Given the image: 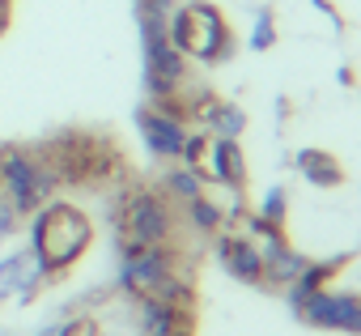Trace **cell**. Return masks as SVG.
I'll return each mask as SVG.
<instances>
[{
    "label": "cell",
    "mask_w": 361,
    "mask_h": 336,
    "mask_svg": "<svg viewBox=\"0 0 361 336\" xmlns=\"http://www.w3.org/2000/svg\"><path fill=\"white\" fill-rule=\"evenodd\" d=\"M293 166L306 175V184H314V188H340V184H344V166H340V157L327 153V149L306 145V149L293 153Z\"/></svg>",
    "instance_id": "9a60e30c"
},
{
    "label": "cell",
    "mask_w": 361,
    "mask_h": 336,
    "mask_svg": "<svg viewBox=\"0 0 361 336\" xmlns=\"http://www.w3.org/2000/svg\"><path fill=\"white\" fill-rule=\"evenodd\" d=\"M56 175L51 166L39 157V149H22V145H5L0 149V196H5L22 217L39 213L51 196H56Z\"/></svg>",
    "instance_id": "277c9868"
},
{
    "label": "cell",
    "mask_w": 361,
    "mask_h": 336,
    "mask_svg": "<svg viewBox=\"0 0 361 336\" xmlns=\"http://www.w3.org/2000/svg\"><path fill=\"white\" fill-rule=\"evenodd\" d=\"M289 306L298 311L302 323H314V328H336V332H357L361 328V298L357 294L314 289V294L289 298Z\"/></svg>",
    "instance_id": "52a82bcc"
},
{
    "label": "cell",
    "mask_w": 361,
    "mask_h": 336,
    "mask_svg": "<svg viewBox=\"0 0 361 336\" xmlns=\"http://www.w3.org/2000/svg\"><path fill=\"white\" fill-rule=\"evenodd\" d=\"M204 175H209L213 184L230 188L234 196H243V192H247V184H251V171H247L243 145H238V140H230V136H213L209 157H204Z\"/></svg>",
    "instance_id": "8fae6325"
},
{
    "label": "cell",
    "mask_w": 361,
    "mask_h": 336,
    "mask_svg": "<svg viewBox=\"0 0 361 336\" xmlns=\"http://www.w3.org/2000/svg\"><path fill=\"white\" fill-rule=\"evenodd\" d=\"M188 222H192L196 234H221L226 230V209L213 205L209 196H196V200H188Z\"/></svg>",
    "instance_id": "ac0fdd59"
},
{
    "label": "cell",
    "mask_w": 361,
    "mask_h": 336,
    "mask_svg": "<svg viewBox=\"0 0 361 336\" xmlns=\"http://www.w3.org/2000/svg\"><path fill=\"white\" fill-rule=\"evenodd\" d=\"M94 243V222L73 200H47L39 213H30V251L43 260L47 277L68 272Z\"/></svg>",
    "instance_id": "6da1fadb"
},
{
    "label": "cell",
    "mask_w": 361,
    "mask_h": 336,
    "mask_svg": "<svg viewBox=\"0 0 361 336\" xmlns=\"http://www.w3.org/2000/svg\"><path fill=\"white\" fill-rule=\"evenodd\" d=\"M166 35H170V43L183 52L188 60H200L209 68L226 64L234 56V47H238L226 13L213 5V0H188V5H174Z\"/></svg>",
    "instance_id": "7a4b0ae2"
},
{
    "label": "cell",
    "mask_w": 361,
    "mask_h": 336,
    "mask_svg": "<svg viewBox=\"0 0 361 336\" xmlns=\"http://www.w3.org/2000/svg\"><path fill=\"white\" fill-rule=\"evenodd\" d=\"M348 264V256H331V260H306V268L298 272V281L293 285H285L289 289V298H302V294H314V289H327V281L340 272Z\"/></svg>",
    "instance_id": "2e32d148"
},
{
    "label": "cell",
    "mask_w": 361,
    "mask_h": 336,
    "mask_svg": "<svg viewBox=\"0 0 361 336\" xmlns=\"http://www.w3.org/2000/svg\"><path fill=\"white\" fill-rule=\"evenodd\" d=\"M149 298H161V302H170V306H183V311H196V285H192V277H183V272H170Z\"/></svg>",
    "instance_id": "d6986e66"
},
{
    "label": "cell",
    "mask_w": 361,
    "mask_h": 336,
    "mask_svg": "<svg viewBox=\"0 0 361 336\" xmlns=\"http://www.w3.org/2000/svg\"><path fill=\"white\" fill-rule=\"evenodd\" d=\"M64 336H98V319H90V315H68Z\"/></svg>",
    "instance_id": "cb8c5ba5"
},
{
    "label": "cell",
    "mask_w": 361,
    "mask_h": 336,
    "mask_svg": "<svg viewBox=\"0 0 361 336\" xmlns=\"http://www.w3.org/2000/svg\"><path fill=\"white\" fill-rule=\"evenodd\" d=\"M115 230H119V243H123V256L128 251H140V247H166L170 234H174V205L161 188H132L119 209H115Z\"/></svg>",
    "instance_id": "3957f363"
},
{
    "label": "cell",
    "mask_w": 361,
    "mask_h": 336,
    "mask_svg": "<svg viewBox=\"0 0 361 336\" xmlns=\"http://www.w3.org/2000/svg\"><path fill=\"white\" fill-rule=\"evenodd\" d=\"M47 281H51V277H47L43 260H39L30 247L9 251L5 260H0V306H5V302L30 306V302H35V294H39Z\"/></svg>",
    "instance_id": "ba28073f"
},
{
    "label": "cell",
    "mask_w": 361,
    "mask_h": 336,
    "mask_svg": "<svg viewBox=\"0 0 361 336\" xmlns=\"http://www.w3.org/2000/svg\"><path fill=\"white\" fill-rule=\"evenodd\" d=\"M9 5H13V0H0V9H9Z\"/></svg>",
    "instance_id": "83f0119b"
},
{
    "label": "cell",
    "mask_w": 361,
    "mask_h": 336,
    "mask_svg": "<svg viewBox=\"0 0 361 336\" xmlns=\"http://www.w3.org/2000/svg\"><path fill=\"white\" fill-rule=\"evenodd\" d=\"M170 272H178V251L170 243L166 247H140V251H128L119 260V285L132 298H149Z\"/></svg>",
    "instance_id": "8992f818"
},
{
    "label": "cell",
    "mask_w": 361,
    "mask_h": 336,
    "mask_svg": "<svg viewBox=\"0 0 361 336\" xmlns=\"http://www.w3.org/2000/svg\"><path fill=\"white\" fill-rule=\"evenodd\" d=\"M39 157L51 166L56 184H102L111 179V140L85 136V132H60L39 149Z\"/></svg>",
    "instance_id": "5b68a950"
},
{
    "label": "cell",
    "mask_w": 361,
    "mask_h": 336,
    "mask_svg": "<svg viewBox=\"0 0 361 336\" xmlns=\"http://www.w3.org/2000/svg\"><path fill=\"white\" fill-rule=\"evenodd\" d=\"M204 157H209V132H188L183 136V149H178V162L204 175Z\"/></svg>",
    "instance_id": "44dd1931"
},
{
    "label": "cell",
    "mask_w": 361,
    "mask_h": 336,
    "mask_svg": "<svg viewBox=\"0 0 361 336\" xmlns=\"http://www.w3.org/2000/svg\"><path fill=\"white\" fill-rule=\"evenodd\" d=\"M136 128H140V140H145V149L153 157L178 162V149H183V136H188L183 119H174V115H166V111H157V107L145 102L136 111Z\"/></svg>",
    "instance_id": "30bf717a"
},
{
    "label": "cell",
    "mask_w": 361,
    "mask_h": 336,
    "mask_svg": "<svg viewBox=\"0 0 361 336\" xmlns=\"http://www.w3.org/2000/svg\"><path fill=\"white\" fill-rule=\"evenodd\" d=\"M145 336H196V311L170 306L161 298H136Z\"/></svg>",
    "instance_id": "5bb4252c"
},
{
    "label": "cell",
    "mask_w": 361,
    "mask_h": 336,
    "mask_svg": "<svg viewBox=\"0 0 361 336\" xmlns=\"http://www.w3.org/2000/svg\"><path fill=\"white\" fill-rule=\"evenodd\" d=\"M161 192L170 196V200H196V196H204V175L200 171H192V166H183V162H174L170 171L161 175Z\"/></svg>",
    "instance_id": "e0dca14e"
},
{
    "label": "cell",
    "mask_w": 361,
    "mask_h": 336,
    "mask_svg": "<svg viewBox=\"0 0 361 336\" xmlns=\"http://www.w3.org/2000/svg\"><path fill=\"white\" fill-rule=\"evenodd\" d=\"M18 226H22V213H18L5 196H0V243H5L9 234H18Z\"/></svg>",
    "instance_id": "603a6c76"
},
{
    "label": "cell",
    "mask_w": 361,
    "mask_h": 336,
    "mask_svg": "<svg viewBox=\"0 0 361 336\" xmlns=\"http://www.w3.org/2000/svg\"><path fill=\"white\" fill-rule=\"evenodd\" d=\"M188 115H196V119L204 124V132H213V136H230V140H238V136L247 132V111H243L238 102H226V98L209 94V90L192 94Z\"/></svg>",
    "instance_id": "7c38bea8"
},
{
    "label": "cell",
    "mask_w": 361,
    "mask_h": 336,
    "mask_svg": "<svg viewBox=\"0 0 361 336\" xmlns=\"http://www.w3.org/2000/svg\"><path fill=\"white\" fill-rule=\"evenodd\" d=\"M276 43V13L272 9H259L255 13V26H251V52H268Z\"/></svg>",
    "instance_id": "7402d4cb"
},
{
    "label": "cell",
    "mask_w": 361,
    "mask_h": 336,
    "mask_svg": "<svg viewBox=\"0 0 361 336\" xmlns=\"http://www.w3.org/2000/svg\"><path fill=\"white\" fill-rule=\"evenodd\" d=\"M64 323H68V319H51V323H43L35 336H64Z\"/></svg>",
    "instance_id": "d4e9b609"
},
{
    "label": "cell",
    "mask_w": 361,
    "mask_h": 336,
    "mask_svg": "<svg viewBox=\"0 0 361 336\" xmlns=\"http://www.w3.org/2000/svg\"><path fill=\"white\" fill-rule=\"evenodd\" d=\"M259 260H264V285H293L298 272L306 268V256L298 247H289L285 230H268L259 243Z\"/></svg>",
    "instance_id": "4fadbf2b"
},
{
    "label": "cell",
    "mask_w": 361,
    "mask_h": 336,
    "mask_svg": "<svg viewBox=\"0 0 361 336\" xmlns=\"http://www.w3.org/2000/svg\"><path fill=\"white\" fill-rule=\"evenodd\" d=\"M357 332H361V328H357Z\"/></svg>",
    "instance_id": "f1b7e54d"
},
{
    "label": "cell",
    "mask_w": 361,
    "mask_h": 336,
    "mask_svg": "<svg viewBox=\"0 0 361 336\" xmlns=\"http://www.w3.org/2000/svg\"><path fill=\"white\" fill-rule=\"evenodd\" d=\"M336 77H340V85H348V90H353V85H357V73H353V68H348V64H344V68H340V73H336Z\"/></svg>",
    "instance_id": "484cf974"
},
{
    "label": "cell",
    "mask_w": 361,
    "mask_h": 336,
    "mask_svg": "<svg viewBox=\"0 0 361 336\" xmlns=\"http://www.w3.org/2000/svg\"><path fill=\"white\" fill-rule=\"evenodd\" d=\"M285 209H289V192L276 184V188H268L264 192V200H259V209L251 213L259 226H268V230H281L285 226Z\"/></svg>",
    "instance_id": "ffe728a7"
},
{
    "label": "cell",
    "mask_w": 361,
    "mask_h": 336,
    "mask_svg": "<svg viewBox=\"0 0 361 336\" xmlns=\"http://www.w3.org/2000/svg\"><path fill=\"white\" fill-rule=\"evenodd\" d=\"M9 30V9H0V35Z\"/></svg>",
    "instance_id": "4316f807"
},
{
    "label": "cell",
    "mask_w": 361,
    "mask_h": 336,
    "mask_svg": "<svg viewBox=\"0 0 361 336\" xmlns=\"http://www.w3.org/2000/svg\"><path fill=\"white\" fill-rule=\"evenodd\" d=\"M213 256H217V264H221L234 281H243V285H264V260H259V243H255L251 234H243V230H221L217 243H213Z\"/></svg>",
    "instance_id": "9c48e42d"
}]
</instances>
